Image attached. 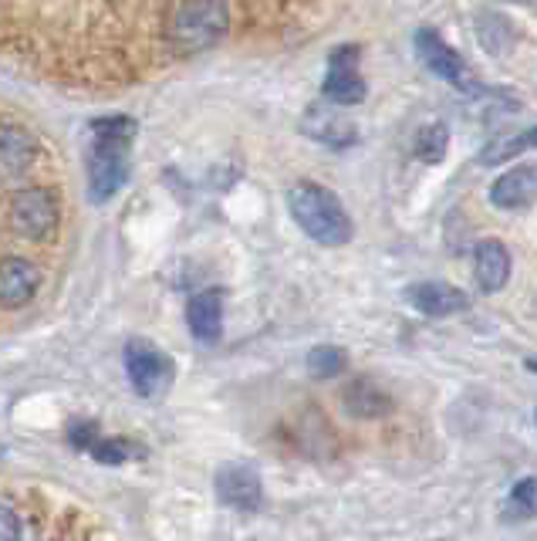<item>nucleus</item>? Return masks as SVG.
I'll return each mask as SVG.
<instances>
[{"mask_svg":"<svg viewBox=\"0 0 537 541\" xmlns=\"http://www.w3.org/2000/svg\"><path fill=\"white\" fill-rule=\"evenodd\" d=\"M517 4H527V7H531V11L537 14V0H517Z\"/></svg>","mask_w":537,"mask_h":541,"instance_id":"23","label":"nucleus"},{"mask_svg":"<svg viewBox=\"0 0 537 541\" xmlns=\"http://www.w3.org/2000/svg\"><path fill=\"white\" fill-rule=\"evenodd\" d=\"M186 325L193 339L203 345H213L223 332V295L220 291H200L186 305Z\"/></svg>","mask_w":537,"mask_h":541,"instance_id":"10","label":"nucleus"},{"mask_svg":"<svg viewBox=\"0 0 537 541\" xmlns=\"http://www.w3.org/2000/svg\"><path fill=\"white\" fill-rule=\"evenodd\" d=\"M473 274H477L480 291L494 295L510 278V254L500 241H480L473 247Z\"/></svg>","mask_w":537,"mask_h":541,"instance_id":"13","label":"nucleus"},{"mask_svg":"<svg viewBox=\"0 0 537 541\" xmlns=\"http://www.w3.org/2000/svg\"><path fill=\"white\" fill-rule=\"evenodd\" d=\"M413 44H416V55L423 58V65H426L433 75L446 78V82L456 85L460 92H470V95L480 92L477 78L470 75V68L463 65V58L456 55V51H453L450 44H446L436 31H429V28L416 31V41H413Z\"/></svg>","mask_w":537,"mask_h":541,"instance_id":"5","label":"nucleus"},{"mask_svg":"<svg viewBox=\"0 0 537 541\" xmlns=\"http://www.w3.org/2000/svg\"><path fill=\"white\" fill-rule=\"evenodd\" d=\"M328 102L335 105H358L365 99V82L358 75V48L355 44H342V48L331 51L328 58V75L321 85Z\"/></svg>","mask_w":537,"mask_h":541,"instance_id":"6","label":"nucleus"},{"mask_svg":"<svg viewBox=\"0 0 537 541\" xmlns=\"http://www.w3.org/2000/svg\"><path fill=\"white\" fill-rule=\"evenodd\" d=\"M510 501L517 504V511H521L524 518H537V477L517 481L514 491H510Z\"/></svg>","mask_w":537,"mask_h":541,"instance_id":"20","label":"nucleus"},{"mask_svg":"<svg viewBox=\"0 0 537 541\" xmlns=\"http://www.w3.org/2000/svg\"><path fill=\"white\" fill-rule=\"evenodd\" d=\"M11 538H21V518L0 501V541H11Z\"/></svg>","mask_w":537,"mask_h":541,"instance_id":"21","label":"nucleus"},{"mask_svg":"<svg viewBox=\"0 0 537 541\" xmlns=\"http://www.w3.org/2000/svg\"><path fill=\"white\" fill-rule=\"evenodd\" d=\"M348 366V356L345 349L338 345H318V349L308 352V376L311 379H335L342 376Z\"/></svg>","mask_w":537,"mask_h":541,"instance_id":"18","label":"nucleus"},{"mask_svg":"<svg viewBox=\"0 0 537 541\" xmlns=\"http://www.w3.org/2000/svg\"><path fill=\"white\" fill-rule=\"evenodd\" d=\"M342 403H345L348 413L358 416V420H375V416L389 413V406H392L389 396L382 393L372 379H352L342 393Z\"/></svg>","mask_w":537,"mask_h":541,"instance_id":"14","label":"nucleus"},{"mask_svg":"<svg viewBox=\"0 0 537 541\" xmlns=\"http://www.w3.org/2000/svg\"><path fill=\"white\" fill-rule=\"evenodd\" d=\"M34 159V139L24 129L4 126L0 129V176H17L28 170Z\"/></svg>","mask_w":537,"mask_h":541,"instance_id":"15","label":"nucleus"},{"mask_svg":"<svg viewBox=\"0 0 537 541\" xmlns=\"http://www.w3.org/2000/svg\"><path fill=\"white\" fill-rule=\"evenodd\" d=\"M125 372H129L132 389L146 399L163 396L169 383H173V362H169L163 349H156V345L146 339L125 345Z\"/></svg>","mask_w":537,"mask_h":541,"instance_id":"4","label":"nucleus"},{"mask_svg":"<svg viewBox=\"0 0 537 541\" xmlns=\"http://www.w3.org/2000/svg\"><path fill=\"white\" fill-rule=\"evenodd\" d=\"M230 28L227 4L220 0H186L183 7H176L173 24H169V38H173L176 51H203L210 44H217Z\"/></svg>","mask_w":537,"mask_h":541,"instance_id":"3","label":"nucleus"},{"mask_svg":"<svg viewBox=\"0 0 537 541\" xmlns=\"http://www.w3.org/2000/svg\"><path fill=\"white\" fill-rule=\"evenodd\" d=\"M490 200H494L500 210H517V207L534 203L537 200V163L507 170L494 186H490Z\"/></svg>","mask_w":537,"mask_h":541,"instance_id":"11","label":"nucleus"},{"mask_svg":"<svg viewBox=\"0 0 537 541\" xmlns=\"http://www.w3.org/2000/svg\"><path fill=\"white\" fill-rule=\"evenodd\" d=\"M95 440H98L95 423H78V427L71 430V447H78V450H92Z\"/></svg>","mask_w":537,"mask_h":541,"instance_id":"22","label":"nucleus"},{"mask_svg":"<svg viewBox=\"0 0 537 541\" xmlns=\"http://www.w3.org/2000/svg\"><path fill=\"white\" fill-rule=\"evenodd\" d=\"M38 271L24 257H4L0 261V308L28 305L38 291Z\"/></svg>","mask_w":537,"mask_h":541,"instance_id":"9","label":"nucleus"},{"mask_svg":"<svg viewBox=\"0 0 537 541\" xmlns=\"http://www.w3.org/2000/svg\"><path fill=\"white\" fill-rule=\"evenodd\" d=\"M527 149H537V126L527 129V132H517V136H504V139H490L480 153V163L483 166H500V163H510L517 159Z\"/></svg>","mask_w":537,"mask_h":541,"instance_id":"16","label":"nucleus"},{"mask_svg":"<svg viewBox=\"0 0 537 541\" xmlns=\"http://www.w3.org/2000/svg\"><path fill=\"white\" fill-rule=\"evenodd\" d=\"M446 149H450V129H446L443 122H429V126L416 132L413 156L423 159V163L436 166L446 156Z\"/></svg>","mask_w":537,"mask_h":541,"instance_id":"17","label":"nucleus"},{"mask_svg":"<svg viewBox=\"0 0 537 541\" xmlns=\"http://www.w3.org/2000/svg\"><path fill=\"white\" fill-rule=\"evenodd\" d=\"M92 149H88V190L92 200H109L129 176V143L136 136L132 119H95L92 122Z\"/></svg>","mask_w":537,"mask_h":541,"instance_id":"1","label":"nucleus"},{"mask_svg":"<svg viewBox=\"0 0 537 541\" xmlns=\"http://www.w3.org/2000/svg\"><path fill=\"white\" fill-rule=\"evenodd\" d=\"M129 450H132L129 443L119 440V437H98L95 447H92V457L98 460V464L115 467V464H122V460L129 457Z\"/></svg>","mask_w":537,"mask_h":541,"instance_id":"19","label":"nucleus"},{"mask_svg":"<svg viewBox=\"0 0 537 541\" xmlns=\"http://www.w3.org/2000/svg\"><path fill=\"white\" fill-rule=\"evenodd\" d=\"M217 498L237 511H257L264 501L261 474L247 464H227L217 474Z\"/></svg>","mask_w":537,"mask_h":541,"instance_id":"8","label":"nucleus"},{"mask_svg":"<svg viewBox=\"0 0 537 541\" xmlns=\"http://www.w3.org/2000/svg\"><path fill=\"white\" fill-rule=\"evenodd\" d=\"M409 301L429 318H446L467 308V295L460 288L446 285V281H423V285L409 288Z\"/></svg>","mask_w":537,"mask_h":541,"instance_id":"12","label":"nucleus"},{"mask_svg":"<svg viewBox=\"0 0 537 541\" xmlns=\"http://www.w3.org/2000/svg\"><path fill=\"white\" fill-rule=\"evenodd\" d=\"M11 220L17 234L31 237V241H44L55 227V200L48 190H21L11 200Z\"/></svg>","mask_w":537,"mask_h":541,"instance_id":"7","label":"nucleus"},{"mask_svg":"<svg viewBox=\"0 0 537 541\" xmlns=\"http://www.w3.org/2000/svg\"><path fill=\"white\" fill-rule=\"evenodd\" d=\"M288 207L294 224L321 247H342L352 241V220H348L345 207L338 203L335 193L325 190V186L311 180L294 183L288 193Z\"/></svg>","mask_w":537,"mask_h":541,"instance_id":"2","label":"nucleus"},{"mask_svg":"<svg viewBox=\"0 0 537 541\" xmlns=\"http://www.w3.org/2000/svg\"><path fill=\"white\" fill-rule=\"evenodd\" d=\"M527 369H531V372H537V356H531V359H527Z\"/></svg>","mask_w":537,"mask_h":541,"instance_id":"24","label":"nucleus"}]
</instances>
